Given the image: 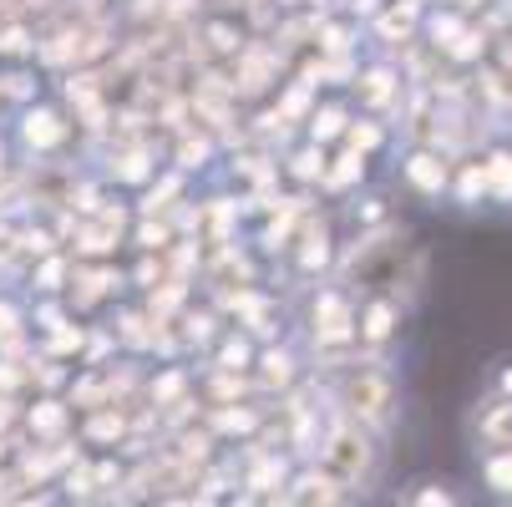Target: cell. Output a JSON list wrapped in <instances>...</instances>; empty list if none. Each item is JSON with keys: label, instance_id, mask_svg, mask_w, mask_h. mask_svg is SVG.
I'll return each mask as SVG.
<instances>
[]
</instances>
